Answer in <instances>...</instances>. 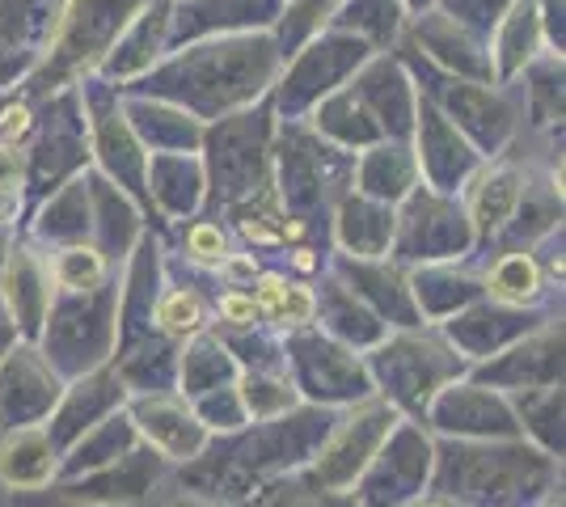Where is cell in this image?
Masks as SVG:
<instances>
[{
  "label": "cell",
  "instance_id": "obj_1",
  "mask_svg": "<svg viewBox=\"0 0 566 507\" xmlns=\"http://www.w3.org/2000/svg\"><path fill=\"white\" fill-rule=\"evenodd\" d=\"M262 309L275 317H287V321H305L308 309H313V300H308L305 288H292V284H283V279H262Z\"/></svg>",
  "mask_w": 566,
  "mask_h": 507
},
{
  "label": "cell",
  "instance_id": "obj_2",
  "mask_svg": "<svg viewBox=\"0 0 566 507\" xmlns=\"http://www.w3.org/2000/svg\"><path fill=\"white\" fill-rule=\"evenodd\" d=\"M495 292L507 296V300H524L537 292V271L528 258H503L495 271Z\"/></svg>",
  "mask_w": 566,
  "mask_h": 507
},
{
  "label": "cell",
  "instance_id": "obj_3",
  "mask_svg": "<svg viewBox=\"0 0 566 507\" xmlns=\"http://www.w3.org/2000/svg\"><path fill=\"white\" fill-rule=\"evenodd\" d=\"M161 321H166L174 335H190L199 326V300L187 292H174L166 305H161Z\"/></svg>",
  "mask_w": 566,
  "mask_h": 507
},
{
  "label": "cell",
  "instance_id": "obj_4",
  "mask_svg": "<svg viewBox=\"0 0 566 507\" xmlns=\"http://www.w3.org/2000/svg\"><path fill=\"white\" fill-rule=\"evenodd\" d=\"M190 245H195V258H220L224 254V237L216 229H208V224H199L190 233Z\"/></svg>",
  "mask_w": 566,
  "mask_h": 507
},
{
  "label": "cell",
  "instance_id": "obj_5",
  "mask_svg": "<svg viewBox=\"0 0 566 507\" xmlns=\"http://www.w3.org/2000/svg\"><path fill=\"white\" fill-rule=\"evenodd\" d=\"M220 314L229 317V321H237V326H245V321H254V314H259V309H254V300H250V296H224V300H220Z\"/></svg>",
  "mask_w": 566,
  "mask_h": 507
}]
</instances>
